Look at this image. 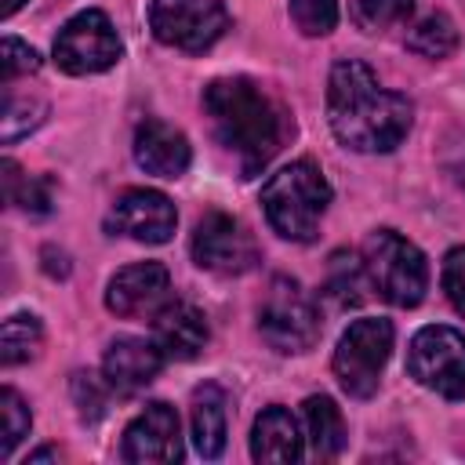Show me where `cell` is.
Returning <instances> with one entry per match:
<instances>
[{"label": "cell", "mask_w": 465, "mask_h": 465, "mask_svg": "<svg viewBox=\"0 0 465 465\" xmlns=\"http://www.w3.org/2000/svg\"><path fill=\"white\" fill-rule=\"evenodd\" d=\"M203 109L211 116L214 138L240 156L243 174L262 171L287 138V113L247 76H222L203 87Z\"/></svg>", "instance_id": "2"}, {"label": "cell", "mask_w": 465, "mask_h": 465, "mask_svg": "<svg viewBox=\"0 0 465 465\" xmlns=\"http://www.w3.org/2000/svg\"><path fill=\"white\" fill-rule=\"evenodd\" d=\"M36 69H40V54L18 36H4V44H0V80H4V87L18 76L36 73Z\"/></svg>", "instance_id": "28"}, {"label": "cell", "mask_w": 465, "mask_h": 465, "mask_svg": "<svg viewBox=\"0 0 465 465\" xmlns=\"http://www.w3.org/2000/svg\"><path fill=\"white\" fill-rule=\"evenodd\" d=\"M189 160H193V149H189V138L171 127L167 120H156V116H145L138 127H134V163L145 171V174H156V178H182L189 171Z\"/></svg>", "instance_id": "14"}, {"label": "cell", "mask_w": 465, "mask_h": 465, "mask_svg": "<svg viewBox=\"0 0 465 465\" xmlns=\"http://www.w3.org/2000/svg\"><path fill=\"white\" fill-rule=\"evenodd\" d=\"M305 411V432L316 458H338L345 447V421L331 396H309L302 403Z\"/></svg>", "instance_id": "19"}, {"label": "cell", "mask_w": 465, "mask_h": 465, "mask_svg": "<svg viewBox=\"0 0 465 465\" xmlns=\"http://www.w3.org/2000/svg\"><path fill=\"white\" fill-rule=\"evenodd\" d=\"M407 47H411L414 54H425V58H447V54L458 47V29H454V22H450L443 11H436V15L421 18V22L411 29Z\"/></svg>", "instance_id": "22"}, {"label": "cell", "mask_w": 465, "mask_h": 465, "mask_svg": "<svg viewBox=\"0 0 465 465\" xmlns=\"http://www.w3.org/2000/svg\"><path fill=\"white\" fill-rule=\"evenodd\" d=\"M287 7L305 36H327L338 25V0H287Z\"/></svg>", "instance_id": "27"}, {"label": "cell", "mask_w": 465, "mask_h": 465, "mask_svg": "<svg viewBox=\"0 0 465 465\" xmlns=\"http://www.w3.org/2000/svg\"><path fill=\"white\" fill-rule=\"evenodd\" d=\"M54 458H58V454H54V450H47V447H44V450H36V454H29V461H54Z\"/></svg>", "instance_id": "32"}, {"label": "cell", "mask_w": 465, "mask_h": 465, "mask_svg": "<svg viewBox=\"0 0 465 465\" xmlns=\"http://www.w3.org/2000/svg\"><path fill=\"white\" fill-rule=\"evenodd\" d=\"M363 262H356L352 254H334L331 258V272H327V294L338 302V305H360L363 302Z\"/></svg>", "instance_id": "25"}, {"label": "cell", "mask_w": 465, "mask_h": 465, "mask_svg": "<svg viewBox=\"0 0 465 465\" xmlns=\"http://www.w3.org/2000/svg\"><path fill=\"white\" fill-rule=\"evenodd\" d=\"M407 374L429 392L461 400L465 396V334L447 323L421 327L407 349Z\"/></svg>", "instance_id": "7"}, {"label": "cell", "mask_w": 465, "mask_h": 465, "mask_svg": "<svg viewBox=\"0 0 465 465\" xmlns=\"http://www.w3.org/2000/svg\"><path fill=\"white\" fill-rule=\"evenodd\" d=\"M225 407H229L225 392L211 381L193 392L189 425H193V447L200 458H218L225 450V436H229V411Z\"/></svg>", "instance_id": "18"}, {"label": "cell", "mask_w": 465, "mask_h": 465, "mask_svg": "<svg viewBox=\"0 0 465 465\" xmlns=\"http://www.w3.org/2000/svg\"><path fill=\"white\" fill-rule=\"evenodd\" d=\"M44 116H47V105H44L40 98H18V94L7 91L4 113H0V138H4L7 145L18 142V138L29 134L33 127H40Z\"/></svg>", "instance_id": "24"}, {"label": "cell", "mask_w": 465, "mask_h": 465, "mask_svg": "<svg viewBox=\"0 0 465 465\" xmlns=\"http://www.w3.org/2000/svg\"><path fill=\"white\" fill-rule=\"evenodd\" d=\"M331 203V182L312 160H294L262 185V211L283 240L309 243Z\"/></svg>", "instance_id": "3"}, {"label": "cell", "mask_w": 465, "mask_h": 465, "mask_svg": "<svg viewBox=\"0 0 465 465\" xmlns=\"http://www.w3.org/2000/svg\"><path fill=\"white\" fill-rule=\"evenodd\" d=\"M363 269L371 287L400 309H414L429 291V262L425 254L403 240L396 229H374L363 240Z\"/></svg>", "instance_id": "4"}, {"label": "cell", "mask_w": 465, "mask_h": 465, "mask_svg": "<svg viewBox=\"0 0 465 465\" xmlns=\"http://www.w3.org/2000/svg\"><path fill=\"white\" fill-rule=\"evenodd\" d=\"M327 120L345 149L392 153L414 124V105L407 94L381 87L360 58H341L327 76Z\"/></svg>", "instance_id": "1"}, {"label": "cell", "mask_w": 465, "mask_h": 465, "mask_svg": "<svg viewBox=\"0 0 465 465\" xmlns=\"http://www.w3.org/2000/svg\"><path fill=\"white\" fill-rule=\"evenodd\" d=\"M389 352H392V323L389 320H381V316L352 320L341 331L334 360H331L338 385L356 400L374 396L381 371L389 363Z\"/></svg>", "instance_id": "6"}, {"label": "cell", "mask_w": 465, "mask_h": 465, "mask_svg": "<svg viewBox=\"0 0 465 465\" xmlns=\"http://www.w3.org/2000/svg\"><path fill=\"white\" fill-rule=\"evenodd\" d=\"M0 171H4V196H7V203L25 207L33 214H47L51 211V182L22 174V167L15 160H4Z\"/></svg>", "instance_id": "21"}, {"label": "cell", "mask_w": 465, "mask_h": 465, "mask_svg": "<svg viewBox=\"0 0 465 465\" xmlns=\"http://www.w3.org/2000/svg\"><path fill=\"white\" fill-rule=\"evenodd\" d=\"M149 29L163 47L174 51H207L229 29V11L222 0H153Z\"/></svg>", "instance_id": "8"}, {"label": "cell", "mask_w": 465, "mask_h": 465, "mask_svg": "<svg viewBox=\"0 0 465 465\" xmlns=\"http://www.w3.org/2000/svg\"><path fill=\"white\" fill-rule=\"evenodd\" d=\"M414 15V0H352V22L363 33H385Z\"/></svg>", "instance_id": "23"}, {"label": "cell", "mask_w": 465, "mask_h": 465, "mask_svg": "<svg viewBox=\"0 0 465 465\" xmlns=\"http://www.w3.org/2000/svg\"><path fill=\"white\" fill-rule=\"evenodd\" d=\"M44 345V327L33 312H15L4 320L0 327V360L4 367H18V363H29L36 360Z\"/></svg>", "instance_id": "20"}, {"label": "cell", "mask_w": 465, "mask_h": 465, "mask_svg": "<svg viewBox=\"0 0 465 465\" xmlns=\"http://www.w3.org/2000/svg\"><path fill=\"white\" fill-rule=\"evenodd\" d=\"M443 294L454 305V312L465 316V247H450L443 258V272H440Z\"/></svg>", "instance_id": "30"}, {"label": "cell", "mask_w": 465, "mask_h": 465, "mask_svg": "<svg viewBox=\"0 0 465 465\" xmlns=\"http://www.w3.org/2000/svg\"><path fill=\"white\" fill-rule=\"evenodd\" d=\"M174 225H178V211L156 189H124L113 200L109 218H105L109 232L131 236L138 243H167Z\"/></svg>", "instance_id": "11"}, {"label": "cell", "mask_w": 465, "mask_h": 465, "mask_svg": "<svg viewBox=\"0 0 465 465\" xmlns=\"http://www.w3.org/2000/svg\"><path fill=\"white\" fill-rule=\"evenodd\" d=\"M124 44L109 22L105 11H80L73 15L58 36H54V62L58 69H65L69 76H91V73H105L120 62Z\"/></svg>", "instance_id": "9"}, {"label": "cell", "mask_w": 465, "mask_h": 465, "mask_svg": "<svg viewBox=\"0 0 465 465\" xmlns=\"http://www.w3.org/2000/svg\"><path fill=\"white\" fill-rule=\"evenodd\" d=\"M171 302V272L160 262H134L124 265L109 287H105V305L109 312L124 316V320H138V316H156L163 305Z\"/></svg>", "instance_id": "13"}, {"label": "cell", "mask_w": 465, "mask_h": 465, "mask_svg": "<svg viewBox=\"0 0 465 465\" xmlns=\"http://www.w3.org/2000/svg\"><path fill=\"white\" fill-rule=\"evenodd\" d=\"M207 316L189 302H167L153 316V341L167 360H196L207 345Z\"/></svg>", "instance_id": "15"}, {"label": "cell", "mask_w": 465, "mask_h": 465, "mask_svg": "<svg viewBox=\"0 0 465 465\" xmlns=\"http://www.w3.org/2000/svg\"><path fill=\"white\" fill-rule=\"evenodd\" d=\"M193 262L218 276H243L258 262V243L247 232V225L225 211H207L189 240Z\"/></svg>", "instance_id": "10"}, {"label": "cell", "mask_w": 465, "mask_h": 465, "mask_svg": "<svg viewBox=\"0 0 465 465\" xmlns=\"http://www.w3.org/2000/svg\"><path fill=\"white\" fill-rule=\"evenodd\" d=\"M258 334L276 352H309L320 341L316 302L291 276H272L258 305Z\"/></svg>", "instance_id": "5"}, {"label": "cell", "mask_w": 465, "mask_h": 465, "mask_svg": "<svg viewBox=\"0 0 465 465\" xmlns=\"http://www.w3.org/2000/svg\"><path fill=\"white\" fill-rule=\"evenodd\" d=\"M105 389H113V385L109 381H98L94 374H84V371L73 374V400H76L84 421H98L105 414V403H109Z\"/></svg>", "instance_id": "29"}, {"label": "cell", "mask_w": 465, "mask_h": 465, "mask_svg": "<svg viewBox=\"0 0 465 465\" xmlns=\"http://www.w3.org/2000/svg\"><path fill=\"white\" fill-rule=\"evenodd\" d=\"M163 352L156 341L149 338H116L109 341L105 349V360H102V374L105 381L116 389V392H134V389H145L160 367H163Z\"/></svg>", "instance_id": "16"}, {"label": "cell", "mask_w": 465, "mask_h": 465, "mask_svg": "<svg viewBox=\"0 0 465 465\" xmlns=\"http://www.w3.org/2000/svg\"><path fill=\"white\" fill-rule=\"evenodd\" d=\"M302 454H305V436H302L294 414L280 403L265 407L251 425V458L272 461V465H291Z\"/></svg>", "instance_id": "17"}, {"label": "cell", "mask_w": 465, "mask_h": 465, "mask_svg": "<svg viewBox=\"0 0 465 465\" xmlns=\"http://www.w3.org/2000/svg\"><path fill=\"white\" fill-rule=\"evenodd\" d=\"M120 454H124V461H138V465L178 461L182 458V429H178L174 407L163 400L145 403V411H138L131 418V425L124 429Z\"/></svg>", "instance_id": "12"}, {"label": "cell", "mask_w": 465, "mask_h": 465, "mask_svg": "<svg viewBox=\"0 0 465 465\" xmlns=\"http://www.w3.org/2000/svg\"><path fill=\"white\" fill-rule=\"evenodd\" d=\"M29 425H33V414L25 400L15 389H0V454L4 458L29 436Z\"/></svg>", "instance_id": "26"}, {"label": "cell", "mask_w": 465, "mask_h": 465, "mask_svg": "<svg viewBox=\"0 0 465 465\" xmlns=\"http://www.w3.org/2000/svg\"><path fill=\"white\" fill-rule=\"evenodd\" d=\"M22 4H25V0H4V4H0V15H4V18H11V15L22 7Z\"/></svg>", "instance_id": "31"}]
</instances>
